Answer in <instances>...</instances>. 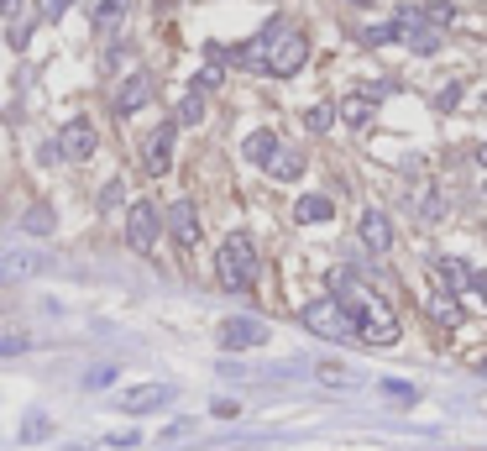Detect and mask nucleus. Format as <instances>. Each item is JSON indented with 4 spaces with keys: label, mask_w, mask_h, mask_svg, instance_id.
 Returning a JSON list of instances; mask_svg holds the SVG:
<instances>
[{
    "label": "nucleus",
    "mask_w": 487,
    "mask_h": 451,
    "mask_svg": "<svg viewBox=\"0 0 487 451\" xmlns=\"http://www.w3.org/2000/svg\"><path fill=\"white\" fill-rule=\"evenodd\" d=\"M147 100H153V74H131V79L115 90L110 106H115V115H131V111H142Z\"/></svg>",
    "instance_id": "obj_10"
},
{
    "label": "nucleus",
    "mask_w": 487,
    "mask_h": 451,
    "mask_svg": "<svg viewBox=\"0 0 487 451\" xmlns=\"http://www.w3.org/2000/svg\"><path fill=\"white\" fill-rule=\"evenodd\" d=\"M335 106H310V111H304V126H310V131H330V121H335Z\"/></svg>",
    "instance_id": "obj_26"
},
{
    "label": "nucleus",
    "mask_w": 487,
    "mask_h": 451,
    "mask_svg": "<svg viewBox=\"0 0 487 451\" xmlns=\"http://www.w3.org/2000/svg\"><path fill=\"white\" fill-rule=\"evenodd\" d=\"M0 5H5V16H16V11H21V0H0Z\"/></svg>",
    "instance_id": "obj_35"
},
{
    "label": "nucleus",
    "mask_w": 487,
    "mask_h": 451,
    "mask_svg": "<svg viewBox=\"0 0 487 451\" xmlns=\"http://www.w3.org/2000/svg\"><path fill=\"white\" fill-rule=\"evenodd\" d=\"M272 178H283V184H294V178H299V173H304V153H294V147H283V153H278V158H272Z\"/></svg>",
    "instance_id": "obj_18"
},
{
    "label": "nucleus",
    "mask_w": 487,
    "mask_h": 451,
    "mask_svg": "<svg viewBox=\"0 0 487 451\" xmlns=\"http://www.w3.org/2000/svg\"><path fill=\"white\" fill-rule=\"evenodd\" d=\"M53 210H48V205H32V210H27V216H21V231H27V236H48V231H53Z\"/></svg>",
    "instance_id": "obj_20"
},
{
    "label": "nucleus",
    "mask_w": 487,
    "mask_h": 451,
    "mask_svg": "<svg viewBox=\"0 0 487 451\" xmlns=\"http://www.w3.org/2000/svg\"><path fill=\"white\" fill-rule=\"evenodd\" d=\"M126 11H131V0H100V11H95V27L106 32V27H115Z\"/></svg>",
    "instance_id": "obj_23"
},
{
    "label": "nucleus",
    "mask_w": 487,
    "mask_h": 451,
    "mask_svg": "<svg viewBox=\"0 0 487 451\" xmlns=\"http://www.w3.org/2000/svg\"><path fill=\"white\" fill-rule=\"evenodd\" d=\"M110 378H115V368H95V373H84V389L95 394V389H110Z\"/></svg>",
    "instance_id": "obj_29"
},
{
    "label": "nucleus",
    "mask_w": 487,
    "mask_h": 451,
    "mask_svg": "<svg viewBox=\"0 0 487 451\" xmlns=\"http://www.w3.org/2000/svg\"><path fill=\"white\" fill-rule=\"evenodd\" d=\"M263 341H268V326L252 320V315L220 320V346H225V352H252V346H263Z\"/></svg>",
    "instance_id": "obj_6"
},
{
    "label": "nucleus",
    "mask_w": 487,
    "mask_h": 451,
    "mask_svg": "<svg viewBox=\"0 0 487 451\" xmlns=\"http://www.w3.org/2000/svg\"><path fill=\"white\" fill-rule=\"evenodd\" d=\"M58 153L68 158V163H84L90 153H95V126L79 115V121H68L63 131H58Z\"/></svg>",
    "instance_id": "obj_7"
},
{
    "label": "nucleus",
    "mask_w": 487,
    "mask_h": 451,
    "mask_svg": "<svg viewBox=\"0 0 487 451\" xmlns=\"http://www.w3.org/2000/svg\"><path fill=\"white\" fill-rule=\"evenodd\" d=\"M335 299L351 310V320H357V341H373V346H393L398 341V320H393V310L382 305L373 289H362V283L351 279V273H335Z\"/></svg>",
    "instance_id": "obj_1"
},
{
    "label": "nucleus",
    "mask_w": 487,
    "mask_h": 451,
    "mask_svg": "<svg viewBox=\"0 0 487 451\" xmlns=\"http://www.w3.org/2000/svg\"><path fill=\"white\" fill-rule=\"evenodd\" d=\"M43 436H53V420L48 415H32V425H21V441H43Z\"/></svg>",
    "instance_id": "obj_27"
},
{
    "label": "nucleus",
    "mask_w": 487,
    "mask_h": 451,
    "mask_svg": "<svg viewBox=\"0 0 487 451\" xmlns=\"http://www.w3.org/2000/svg\"><path fill=\"white\" fill-rule=\"evenodd\" d=\"M68 5H74V0H37V21H58Z\"/></svg>",
    "instance_id": "obj_28"
},
{
    "label": "nucleus",
    "mask_w": 487,
    "mask_h": 451,
    "mask_svg": "<svg viewBox=\"0 0 487 451\" xmlns=\"http://www.w3.org/2000/svg\"><path fill=\"white\" fill-rule=\"evenodd\" d=\"M435 273H440V283H445V294H456V299L477 283V268H467L461 257H435Z\"/></svg>",
    "instance_id": "obj_12"
},
{
    "label": "nucleus",
    "mask_w": 487,
    "mask_h": 451,
    "mask_svg": "<svg viewBox=\"0 0 487 451\" xmlns=\"http://www.w3.org/2000/svg\"><path fill=\"white\" fill-rule=\"evenodd\" d=\"M425 21H430V27H451V21H456V5H451V0H430V5H425Z\"/></svg>",
    "instance_id": "obj_25"
},
{
    "label": "nucleus",
    "mask_w": 487,
    "mask_h": 451,
    "mask_svg": "<svg viewBox=\"0 0 487 451\" xmlns=\"http://www.w3.org/2000/svg\"><path fill=\"white\" fill-rule=\"evenodd\" d=\"M299 326L315 331V336H325V341H357V320H351V310H346L335 294L310 299V305L299 310Z\"/></svg>",
    "instance_id": "obj_3"
},
{
    "label": "nucleus",
    "mask_w": 487,
    "mask_h": 451,
    "mask_svg": "<svg viewBox=\"0 0 487 451\" xmlns=\"http://www.w3.org/2000/svg\"><path fill=\"white\" fill-rule=\"evenodd\" d=\"M173 121H178V126H200V121H205V95L189 90V95L178 100V115H173Z\"/></svg>",
    "instance_id": "obj_19"
},
{
    "label": "nucleus",
    "mask_w": 487,
    "mask_h": 451,
    "mask_svg": "<svg viewBox=\"0 0 487 451\" xmlns=\"http://www.w3.org/2000/svg\"><path fill=\"white\" fill-rule=\"evenodd\" d=\"M373 106H378V100H373L367 90H357V95H346L335 111H341V121H346V126H367V121H373Z\"/></svg>",
    "instance_id": "obj_16"
},
{
    "label": "nucleus",
    "mask_w": 487,
    "mask_h": 451,
    "mask_svg": "<svg viewBox=\"0 0 487 451\" xmlns=\"http://www.w3.org/2000/svg\"><path fill=\"white\" fill-rule=\"evenodd\" d=\"M173 142H178V121H162L158 131L147 137V147H142L147 173H168V163H173Z\"/></svg>",
    "instance_id": "obj_8"
},
{
    "label": "nucleus",
    "mask_w": 487,
    "mask_h": 451,
    "mask_svg": "<svg viewBox=\"0 0 487 451\" xmlns=\"http://www.w3.org/2000/svg\"><path fill=\"white\" fill-rule=\"evenodd\" d=\"M335 216V200H325V194H304L299 205H294V221L299 226H320Z\"/></svg>",
    "instance_id": "obj_15"
},
{
    "label": "nucleus",
    "mask_w": 487,
    "mask_h": 451,
    "mask_svg": "<svg viewBox=\"0 0 487 451\" xmlns=\"http://www.w3.org/2000/svg\"><path fill=\"white\" fill-rule=\"evenodd\" d=\"M425 310H430L440 326H461V299H456V294H445V289L430 294V305H425Z\"/></svg>",
    "instance_id": "obj_17"
},
{
    "label": "nucleus",
    "mask_w": 487,
    "mask_h": 451,
    "mask_svg": "<svg viewBox=\"0 0 487 451\" xmlns=\"http://www.w3.org/2000/svg\"><path fill=\"white\" fill-rule=\"evenodd\" d=\"M362 241H367V252H388L393 247V226L382 210H362Z\"/></svg>",
    "instance_id": "obj_14"
},
{
    "label": "nucleus",
    "mask_w": 487,
    "mask_h": 451,
    "mask_svg": "<svg viewBox=\"0 0 487 451\" xmlns=\"http://www.w3.org/2000/svg\"><path fill=\"white\" fill-rule=\"evenodd\" d=\"M126 58H131V48H121V43H115V48H110V53H106V68H110V74H115V68H121Z\"/></svg>",
    "instance_id": "obj_32"
},
{
    "label": "nucleus",
    "mask_w": 487,
    "mask_h": 451,
    "mask_svg": "<svg viewBox=\"0 0 487 451\" xmlns=\"http://www.w3.org/2000/svg\"><path fill=\"white\" fill-rule=\"evenodd\" d=\"M304 63H310V43H304V32H283V37L272 43V53H268V74H272V79H294Z\"/></svg>",
    "instance_id": "obj_5"
},
{
    "label": "nucleus",
    "mask_w": 487,
    "mask_h": 451,
    "mask_svg": "<svg viewBox=\"0 0 487 451\" xmlns=\"http://www.w3.org/2000/svg\"><path fill=\"white\" fill-rule=\"evenodd\" d=\"M472 294H483V305H487V268H477V283H472Z\"/></svg>",
    "instance_id": "obj_34"
},
{
    "label": "nucleus",
    "mask_w": 487,
    "mask_h": 451,
    "mask_svg": "<svg viewBox=\"0 0 487 451\" xmlns=\"http://www.w3.org/2000/svg\"><path fill=\"white\" fill-rule=\"evenodd\" d=\"M168 231H173L178 247H200V210H194V200H173L168 205Z\"/></svg>",
    "instance_id": "obj_9"
},
{
    "label": "nucleus",
    "mask_w": 487,
    "mask_h": 451,
    "mask_svg": "<svg viewBox=\"0 0 487 451\" xmlns=\"http://www.w3.org/2000/svg\"><path fill=\"white\" fill-rule=\"evenodd\" d=\"M220 79H225V63H216V58H210V63H205V68L194 74V84H189V90H200V95H210V90H220Z\"/></svg>",
    "instance_id": "obj_21"
},
{
    "label": "nucleus",
    "mask_w": 487,
    "mask_h": 451,
    "mask_svg": "<svg viewBox=\"0 0 487 451\" xmlns=\"http://www.w3.org/2000/svg\"><path fill=\"white\" fill-rule=\"evenodd\" d=\"M158 231H162V210L153 200H137V205L126 210V241H131L137 252H153V247H158Z\"/></svg>",
    "instance_id": "obj_4"
},
{
    "label": "nucleus",
    "mask_w": 487,
    "mask_h": 451,
    "mask_svg": "<svg viewBox=\"0 0 487 451\" xmlns=\"http://www.w3.org/2000/svg\"><path fill=\"white\" fill-rule=\"evenodd\" d=\"M168 399H173V389H168V384H142V389L121 394V409H126V415H153V409H162Z\"/></svg>",
    "instance_id": "obj_11"
},
{
    "label": "nucleus",
    "mask_w": 487,
    "mask_h": 451,
    "mask_svg": "<svg viewBox=\"0 0 487 451\" xmlns=\"http://www.w3.org/2000/svg\"><path fill=\"white\" fill-rule=\"evenodd\" d=\"M0 352H5V357H21V352H27V336H21V331H11V336L0 341Z\"/></svg>",
    "instance_id": "obj_31"
},
{
    "label": "nucleus",
    "mask_w": 487,
    "mask_h": 451,
    "mask_svg": "<svg viewBox=\"0 0 487 451\" xmlns=\"http://www.w3.org/2000/svg\"><path fill=\"white\" fill-rule=\"evenodd\" d=\"M382 394H393V399H414V389H409V384H382Z\"/></svg>",
    "instance_id": "obj_33"
},
{
    "label": "nucleus",
    "mask_w": 487,
    "mask_h": 451,
    "mask_svg": "<svg viewBox=\"0 0 487 451\" xmlns=\"http://www.w3.org/2000/svg\"><path fill=\"white\" fill-rule=\"evenodd\" d=\"M362 43H367V48H382V43H398V16H393V21H378V27H367V32H362Z\"/></svg>",
    "instance_id": "obj_22"
},
{
    "label": "nucleus",
    "mask_w": 487,
    "mask_h": 451,
    "mask_svg": "<svg viewBox=\"0 0 487 451\" xmlns=\"http://www.w3.org/2000/svg\"><path fill=\"white\" fill-rule=\"evenodd\" d=\"M37 263H43V257H32V252H11V257H5V279H27Z\"/></svg>",
    "instance_id": "obj_24"
},
{
    "label": "nucleus",
    "mask_w": 487,
    "mask_h": 451,
    "mask_svg": "<svg viewBox=\"0 0 487 451\" xmlns=\"http://www.w3.org/2000/svg\"><path fill=\"white\" fill-rule=\"evenodd\" d=\"M456 100H461V84H445V90L435 95V111H456Z\"/></svg>",
    "instance_id": "obj_30"
},
{
    "label": "nucleus",
    "mask_w": 487,
    "mask_h": 451,
    "mask_svg": "<svg viewBox=\"0 0 487 451\" xmlns=\"http://www.w3.org/2000/svg\"><path fill=\"white\" fill-rule=\"evenodd\" d=\"M278 153H283V147H278V137H272L268 126H257V131L241 142V158H247V163H257V169H272V158H278Z\"/></svg>",
    "instance_id": "obj_13"
},
{
    "label": "nucleus",
    "mask_w": 487,
    "mask_h": 451,
    "mask_svg": "<svg viewBox=\"0 0 487 451\" xmlns=\"http://www.w3.org/2000/svg\"><path fill=\"white\" fill-rule=\"evenodd\" d=\"M477 163H483V169H487V142H483V147H477Z\"/></svg>",
    "instance_id": "obj_36"
},
{
    "label": "nucleus",
    "mask_w": 487,
    "mask_h": 451,
    "mask_svg": "<svg viewBox=\"0 0 487 451\" xmlns=\"http://www.w3.org/2000/svg\"><path fill=\"white\" fill-rule=\"evenodd\" d=\"M216 279H220L225 294H247V289L257 283V247H252V236H247V231H231V236L220 241Z\"/></svg>",
    "instance_id": "obj_2"
}]
</instances>
